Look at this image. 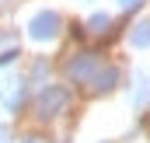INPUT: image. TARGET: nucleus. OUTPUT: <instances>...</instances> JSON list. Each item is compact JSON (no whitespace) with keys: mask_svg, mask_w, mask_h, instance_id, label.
<instances>
[{"mask_svg":"<svg viewBox=\"0 0 150 143\" xmlns=\"http://www.w3.org/2000/svg\"><path fill=\"white\" fill-rule=\"evenodd\" d=\"M98 52H80V56H74L70 63H67V77L70 80H77V84H91V77L98 73Z\"/></svg>","mask_w":150,"mask_h":143,"instance_id":"7ed1b4c3","label":"nucleus"},{"mask_svg":"<svg viewBox=\"0 0 150 143\" xmlns=\"http://www.w3.org/2000/svg\"><path fill=\"white\" fill-rule=\"evenodd\" d=\"M21 56V35L18 32H0V67L14 63Z\"/></svg>","mask_w":150,"mask_h":143,"instance_id":"423d86ee","label":"nucleus"},{"mask_svg":"<svg viewBox=\"0 0 150 143\" xmlns=\"http://www.w3.org/2000/svg\"><path fill=\"white\" fill-rule=\"evenodd\" d=\"M108 25H112V18H108L105 11H98V14H91V21H87V28H91L94 35H105V32H108Z\"/></svg>","mask_w":150,"mask_h":143,"instance_id":"1a4fd4ad","label":"nucleus"},{"mask_svg":"<svg viewBox=\"0 0 150 143\" xmlns=\"http://www.w3.org/2000/svg\"><path fill=\"white\" fill-rule=\"evenodd\" d=\"M21 143H38V140H35V136H25V140H21Z\"/></svg>","mask_w":150,"mask_h":143,"instance_id":"f8f14e48","label":"nucleus"},{"mask_svg":"<svg viewBox=\"0 0 150 143\" xmlns=\"http://www.w3.org/2000/svg\"><path fill=\"white\" fill-rule=\"evenodd\" d=\"M129 101L136 108L150 105V70H133V91H129Z\"/></svg>","mask_w":150,"mask_h":143,"instance_id":"39448f33","label":"nucleus"},{"mask_svg":"<svg viewBox=\"0 0 150 143\" xmlns=\"http://www.w3.org/2000/svg\"><path fill=\"white\" fill-rule=\"evenodd\" d=\"M59 25H63V21H59V14L45 7V11H38V14L28 18V25H25V28H28V38H32V42H52V38L59 35Z\"/></svg>","mask_w":150,"mask_h":143,"instance_id":"f257e3e1","label":"nucleus"},{"mask_svg":"<svg viewBox=\"0 0 150 143\" xmlns=\"http://www.w3.org/2000/svg\"><path fill=\"white\" fill-rule=\"evenodd\" d=\"M67 101H70V94H67L63 87L49 84V87L38 91V98H35V115L38 119H56V115L67 108Z\"/></svg>","mask_w":150,"mask_h":143,"instance_id":"f03ea898","label":"nucleus"},{"mask_svg":"<svg viewBox=\"0 0 150 143\" xmlns=\"http://www.w3.org/2000/svg\"><path fill=\"white\" fill-rule=\"evenodd\" d=\"M129 45H133V49H150V18H143V21L133 25V32H129Z\"/></svg>","mask_w":150,"mask_h":143,"instance_id":"6e6552de","label":"nucleus"},{"mask_svg":"<svg viewBox=\"0 0 150 143\" xmlns=\"http://www.w3.org/2000/svg\"><path fill=\"white\" fill-rule=\"evenodd\" d=\"M25 84H28V80L18 77V73H14V77H4V84H0V105L11 108V112H18L21 101H25V91H28Z\"/></svg>","mask_w":150,"mask_h":143,"instance_id":"20e7f679","label":"nucleus"},{"mask_svg":"<svg viewBox=\"0 0 150 143\" xmlns=\"http://www.w3.org/2000/svg\"><path fill=\"white\" fill-rule=\"evenodd\" d=\"M143 0H119V11H133V7H140Z\"/></svg>","mask_w":150,"mask_h":143,"instance_id":"9d476101","label":"nucleus"},{"mask_svg":"<svg viewBox=\"0 0 150 143\" xmlns=\"http://www.w3.org/2000/svg\"><path fill=\"white\" fill-rule=\"evenodd\" d=\"M0 143H7V126L0 122Z\"/></svg>","mask_w":150,"mask_h":143,"instance_id":"9b49d317","label":"nucleus"},{"mask_svg":"<svg viewBox=\"0 0 150 143\" xmlns=\"http://www.w3.org/2000/svg\"><path fill=\"white\" fill-rule=\"evenodd\" d=\"M115 84H119V70H115V67H98V73L91 77V91H94V94L112 91Z\"/></svg>","mask_w":150,"mask_h":143,"instance_id":"0eeeda50","label":"nucleus"}]
</instances>
